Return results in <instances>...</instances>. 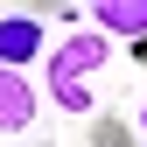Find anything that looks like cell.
I'll use <instances>...</instances> for the list:
<instances>
[{
    "label": "cell",
    "mask_w": 147,
    "mask_h": 147,
    "mask_svg": "<svg viewBox=\"0 0 147 147\" xmlns=\"http://www.w3.org/2000/svg\"><path fill=\"white\" fill-rule=\"evenodd\" d=\"M42 63H49V91H56V84H84V77H98V70L112 63V35L77 28V35H63V42H49Z\"/></svg>",
    "instance_id": "obj_1"
},
{
    "label": "cell",
    "mask_w": 147,
    "mask_h": 147,
    "mask_svg": "<svg viewBox=\"0 0 147 147\" xmlns=\"http://www.w3.org/2000/svg\"><path fill=\"white\" fill-rule=\"evenodd\" d=\"M49 49V28H42V14H0V63H14V70H28L35 56Z\"/></svg>",
    "instance_id": "obj_2"
},
{
    "label": "cell",
    "mask_w": 147,
    "mask_h": 147,
    "mask_svg": "<svg viewBox=\"0 0 147 147\" xmlns=\"http://www.w3.org/2000/svg\"><path fill=\"white\" fill-rule=\"evenodd\" d=\"M84 14H91V28L112 35V42H140L147 35V0H84Z\"/></svg>",
    "instance_id": "obj_3"
},
{
    "label": "cell",
    "mask_w": 147,
    "mask_h": 147,
    "mask_svg": "<svg viewBox=\"0 0 147 147\" xmlns=\"http://www.w3.org/2000/svg\"><path fill=\"white\" fill-rule=\"evenodd\" d=\"M35 126V84L14 63H0V133H28Z\"/></svg>",
    "instance_id": "obj_4"
},
{
    "label": "cell",
    "mask_w": 147,
    "mask_h": 147,
    "mask_svg": "<svg viewBox=\"0 0 147 147\" xmlns=\"http://www.w3.org/2000/svg\"><path fill=\"white\" fill-rule=\"evenodd\" d=\"M91 147H140V140L126 133V119H112V112H98V119H91Z\"/></svg>",
    "instance_id": "obj_5"
},
{
    "label": "cell",
    "mask_w": 147,
    "mask_h": 147,
    "mask_svg": "<svg viewBox=\"0 0 147 147\" xmlns=\"http://www.w3.org/2000/svg\"><path fill=\"white\" fill-rule=\"evenodd\" d=\"M49 98H56L63 112H91V84H56Z\"/></svg>",
    "instance_id": "obj_6"
},
{
    "label": "cell",
    "mask_w": 147,
    "mask_h": 147,
    "mask_svg": "<svg viewBox=\"0 0 147 147\" xmlns=\"http://www.w3.org/2000/svg\"><path fill=\"white\" fill-rule=\"evenodd\" d=\"M140 133H147V112H140Z\"/></svg>",
    "instance_id": "obj_7"
}]
</instances>
